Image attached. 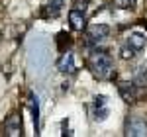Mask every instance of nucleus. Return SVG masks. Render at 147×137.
Listing matches in <instances>:
<instances>
[{
    "label": "nucleus",
    "mask_w": 147,
    "mask_h": 137,
    "mask_svg": "<svg viewBox=\"0 0 147 137\" xmlns=\"http://www.w3.org/2000/svg\"><path fill=\"white\" fill-rule=\"evenodd\" d=\"M63 135H73V131L67 127V124H63Z\"/></svg>",
    "instance_id": "obj_18"
},
{
    "label": "nucleus",
    "mask_w": 147,
    "mask_h": 137,
    "mask_svg": "<svg viewBox=\"0 0 147 137\" xmlns=\"http://www.w3.org/2000/svg\"><path fill=\"white\" fill-rule=\"evenodd\" d=\"M24 133V126H22V118L18 114H12L6 118L4 122V135L8 137H18Z\"/></svg>",
    "instance_id": "obj_4"
},
{
    "label": "nucleus",
    "mask_w": 147,
    "mask_h": 137,
    "mask_svg": "<svg viewBox=\"0 0 147 137\" xmlns=\"http://www.w3.org/2000/svg\"><path fill=\"white\" fill-rule=\"evenodd\" d=\"M125 135L127 137H145L147 135V122L143 118L131 116L125 122Z\"/></svg>",
    "instance_id": "obj_3"
},
{
    "label": "nucleus",
    "mask_w": 147,
    "mask_h": 137,
    "mask_svg": "<svg viewBox=\"0 0 147 137\" xmlns=\"http://www.w3.org/2000/svg\"><path fill=\"white\" fill-rule=\"evenodd\" d=\"M65 8V0H47V4L41 10V16L43 18H57Z\"/></svg>",
    "instance_id": "obj_8"
},
{
    "label": "nucleus",
    "mask_w": 147,
    "mask_h": 137,
    "mask_svg": "<svg viewBox=\"0 0 147 137\" xmlns=\"http://www.w3.org/2000/svg\"><path fill=\"white\" fill-rule=\"evenodd\" d=\"M88 68H90L92 77L98 80L110 79L114 73V59L112 55H108V51L104 49H92V53L88 55Z\"/></svg>",
    "instance_id": "obj_1"
},
{
    "label": "nucleus",
    "mask_w": 147,
    "mask_h": 137,
    "mask_svg": "<svg viewBox=\"0 0 147 137\" xmlns=\"http://www.w3.org/2000/svg\"><path fill=\"white\" fill-rule=\"evenodd\" d=\"M55 45H57V51L59 53H65L73 47V35L67 34V32H59L55 35Z\"/></svg>",
    "instance_id": "obj_10"
},
{
    "label": "nucleus",
    "mask_w": 147,
    "mask_h": 137,
    "mask_svg": "<svg viewBox=\"0 0 147 137\" xmlns=\"http://www.w3.org/2000/svg\"><path fill=\"white\" fill-rule=\"evenodd\" d=\"M120 55H122V59H125V61H127V59H134V57H136L137 51H134V49L127 45V43H124V45H122V49H120Z\"/></svg>",
    "instance_id": "obj_14"
},
{
    "label": "nucleus",
    "mask_w": 147,
    "mask_h": 137,
    "mask_svg": "<svg viewBox=\"0 0 147 137\" xmlns=\"http://www.w3.org/2000/svg\"><path fill=\"white\" fill-rule=\"evenodd\" d=\"M104 106H108V96L96 94V96L92 98V108H104Z\"/></svg>",
    "instance_id": "obj_15"
},
{
    "label": "nucleus",
    "mask_w": 147,
    "mask_h": 137,
    "mask_svg": "<svg viewBox=\"0 0 147 137\" xmlns=\"http://www.w3.org/2000/svg\"><path fill=\"white\" fill-rule=\"evenodd\" d=\"M116 4L120 8H124V10H136L137 0H116Z\"/></svg>",
    "instance_id": "obj_16"
},
{
    "label": "nucleus",
    "mask_w": 147,
    "mask_h": 137,
    "mask_svg": "<svg viewBox=\"0 0 147 137\" xmlns=\"http://www.w3.org/2000/svg\"><path fill=\"white\" fill-rule=\"evenodd\" d=\"M90 6V0H75V6L73 8H77L80 12H86V8Z\"/></svg>",
    "instance_id": "obj_17"
},
{
    "label": "nucleus",
    "mask_w": 147,
    "mask_h": 137,
    "mask_svg": "<svg viewBox=\"0 0 147 137\" xmlns=\"http://www.w3.org/2000/svg\"><path fill=\"white\" fill-rule=\"evenodd\" d=\"M108 116H110L108 106H104V108H92V120L94 122H104Z\"/></svg>",
    "instance_id": "obj_13"
},
{
    "label": "nucleus",
    "mask_w": 147,
    "mask_h": 137,
    "mask_svg": "<svg viewBox=\"0 0 147 137\" xmlns=\"http://www.w3.org/2000/svg\"><path fill=\"white\" fill-rule=\"evenodd\" d=\"M134 84L137 88H147V61L141 63L134 73Z\"/></svg>",
    "instance_id": "obj_11"
},
{
    "label": "nucleus",
    "mask_w": 147,
    "mask_h": 137,
    "mask_svg": "<svg viewBox=\"0 0 147 137\" xmlns=\"http://www.w3.org/2000/svg\"><path fill=\"white\" fill-rule=\"evenodd\" d=\"M127 45L131 47L134 51H143L147 47V35L145 34H141V32H131V34L127 35V41H125Z\"/></svg>",
    "instance_id": "obj_9"
},
{
    "label": "nucleus",
    "mask_w": 147,
    "mask_h": 137,
    "mask_svg": "<svg viewBox=\"0 0 147 137\" xmlns=\"http://www.w3.org/2000/svg\"><path fill=\"white\" fill-rule=\"evenodd\" d=\"M118 92H120V96H122V100L125 104H134L137 100V94H139V88H137L136 84H134V80L131 82H118Z\"/></svg>",
    "instance_id": "obj_5"
},
{
    "label": "nucleus",
    "mask_w": 147,
    "mask_h": 137,
    "mask_svg": "<svg viewBox=\"0 0 147 137\" xmlns=\"http://www.w3.org/2000/svg\"><path fill=\"white\" fill-rule=\"evenodd\" d=\"M30 102H32V116H34V127H35V135L39 133V100L37 96H30Z\"/></svg>",
    "instance_id": "obj_12"
},
{
    "label": "nucleus",
    "mask_w": 147,
    "mask_h": 137,
    "mask_svg": "<svg viewBox=\"0 0 147 137\" xmlns=\"http://www.w3.org/2000/svg\"><path fill=\"white\" fill-rule=\"evenodd\" d=\"M57 68H59L63 75H73V73L77 71V65H75V55H73L71 51L61 53V59H59V63H57Z\"/></svg>",
    "instance_id": "obj_6"
},
{
    "label": "nucleus",
    "mask_w": 147,
    "mask_h": 137,
    "mask_svg": "<svg viewBox=\"0 0 147 137\" xmlns=\"http://www.w3.org/2000/svg\"><path fill=\"white\" fill-rule=\"evenodd\" d=\"M110 35V26L106 24H92L86 30V47L90 49H100V45H104V41Z\"/></svg>",
    "instance_id": "obj_2"
},
{
    "label": "nucleus",
    "mask_w": 147,
    "mask_h": 137,
    "mask_svg": "<svg viewBox=\"0 0 147 137\" xmlns=\"http://www.w3.org/2000/svg\"><path fill=\"white\" fill-rule=\"evenodd\" d=\"M69 24H71V28L75 32H82L86 28V16H84V12L77 10V8L69 10Z\"/></svg>",
    "instance_id": "obj_7"
}]
</instances>
